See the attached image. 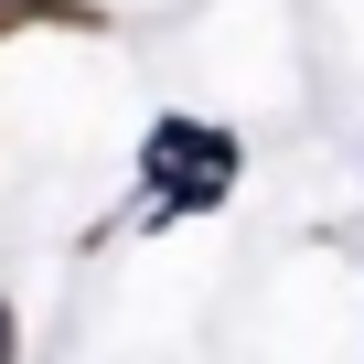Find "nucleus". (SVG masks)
<instances>
[{
	"instance_id": "obj_1",
	"label": "nucleus",
	"mask_w": 364,
	"mask_h": 364,
	"mask_svg": "<svg viewBox=\"0 0 364 364\" xmlns=\"http://www.w3.org/2000/svg\"><path fill=\"white\" fill-rule=\"evenodd\" d=\"M139 171H150V215H204L236 193V139L204 118H161L139 139Z\"/></svg>"
},
{
	"instance_id": "obj_2",
	"label": "nucleus",
	"mask_w": 364,
	"mask_h": 364,
	"mask_svg": "<svg viewBox=\"0 0 364 364\" xmlns=\"http://www.w3.org/2000/svg\"><path fill=\"white\" fill-rule=\"evenodd\" d=\"M0 364H11V300H0Z\"/></svg>"
}]
</instances>
